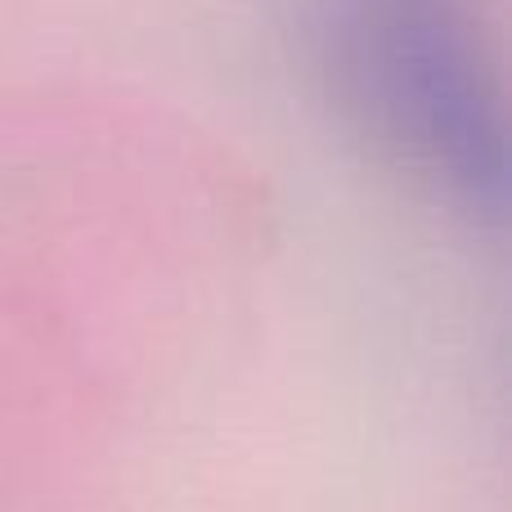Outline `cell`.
<instances>
[{
	"mask_svg": "<svg viewBox=\"0 0 512 512\" xmlns=\"http://www.w3.org/2000/svg\"><path fill=\"white\" fill-rule=\"evenodd\" d=\"M315 41L382 158L468 216L504 212V108L463 0H315Z\"/></svg>",
	"mask_w": 512,
	"mask_h": 512,
	"instance_id": "cell-1",
	"label": "cell"
}]
</instances>
